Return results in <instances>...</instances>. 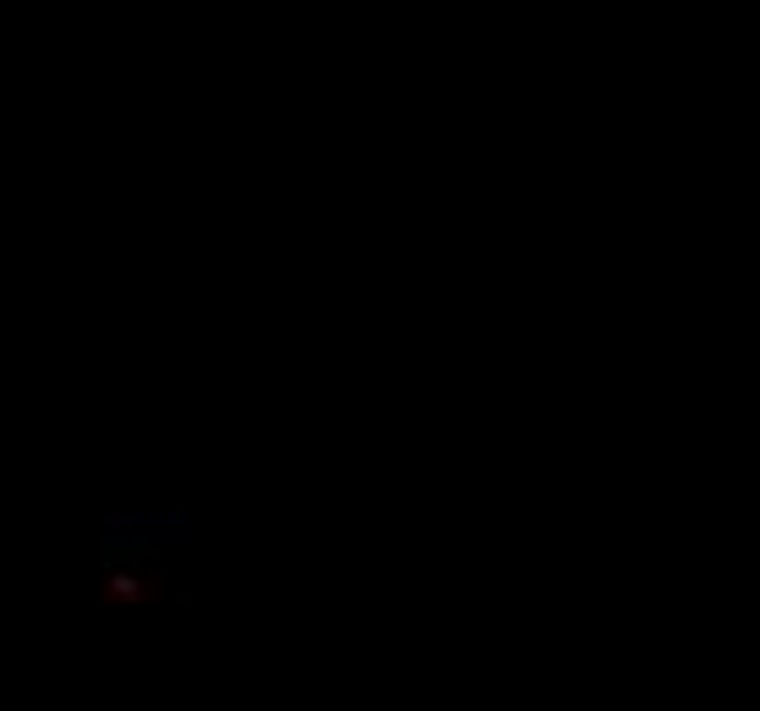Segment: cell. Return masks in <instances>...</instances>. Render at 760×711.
<instances>
[{
	"mask_svg": "<svg viewBox=\"0 0 760 711\" xmlns=\"http://www.w3.org/2000/svg\"><path fill=\"white\" fill-rule=\"evenodd\" d=\"M197 542V520L170 504H126L99 520L104 569H143L159 553H186Z\"/></svg>",
	"mask_w": 760,
	"mask_h": 711,
	"instance_id": "obj_1",
	"label": "cell"
},
{
	"mask_svg": "<svg viewBox=\"0 0 760 711\" xmlns=\"http://www.w3.org/2000/svg\"><path fill=\"white\" fill-rule=\"evenodd\" d=\"M110 591H121L126 602L143 597V580H137V569H110Z\"/></svg>",
	"mask_w": 760,
	"mask_h": 711,
	"instance_id": "obj_2",
	"label": "cell"
}]
</instances>
